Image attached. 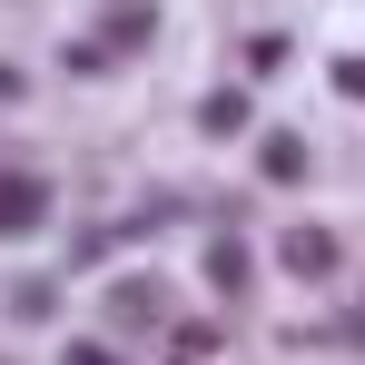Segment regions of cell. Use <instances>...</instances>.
I'll return each mask as SVG.
<instances>
[{
  "instance_id": "6da1fadb",
  "label": "cell",
  "mask_w": 365,
  "mask_h": 365,
  "mask_svg": "<svg viewBox=\"0 0 365 365\" xmlns=\"http://www.w3.org/2000/svg\"><path fill=\"white\" fill-rule=\"evenodd\" d=\"M50 217V187L30 178V168H0V237H30Z\"/></svg>"
},
{
  "instance_id": "7a4b0ae2",
  "label": "cell",
  "mask_w": 365,
  "mask_h": 365,
  "mask_svg": "<svg viewBox=\"0 0 365 365\" xmlns=\"http://www.w3.org/2000/svg\"><path fill=\"white\" fill-rule=\"evenodd\" d=\"M277 257H287L297 277H336V237H326V227H287V247H277Z\"/></svg>"
},
{
  "instance_id": "3957f363",
  "label": "cell",
  "mask_w": 365,
  "mask_h": 365,
  "mask_svg": "<svg viewBox=\"0 0 365 365\" xmlns=\"http://www.w3.org/2000/svg\"><path fill=\"white\" fill-rule=\"evenodd\" d=\"M207 277L237 297V287H247V247H237V237H217V247H207Z\"/></svg>"
},
{
  "instance_id": "277c9868",
  "label": "cell",
  "mask_w": 365,
  "mask_h": 365,
  "mask_svg": "<svg viewBox=\"0 0 365 365\" xmlns=\"http://www.w3.org/2000/svg\"><path fill=\"white\" fill-rule=\"evenodd\" d=\"M267 178H277V187L306 178V138H267Z\"/></svg>"
},
{
  "instance_id": "5b68a950",
  "label": "cell",
  "mask_w": 365,
  "mask_h": 365,
  "mask_svg": "<svg viewBox=\"0 0 365 365\" xmlns=\"http://www.w3.org/2000/svg\"><path fill=\"white\" fill-rule=\"evenodd\" d=\"M197 119H207V128H217V138H227V128H247V99H237V89H217V99H207Z\"/></svg>"
},
{
  "instance_id": "8992f818",
  "label": "cell",
  "mask_w": 365,
  "mask_h": 365,
  "mask_svg": "<svg viewBox=\"0 0 365 365\" xmlns=\"http://www.w3.org/2000/svg\"><path fill=\"white\" fill-rule=\"evenodd\" d=\"M60 365H119V356H109V346H69Z\"/></svg>"
}]
</instances>
